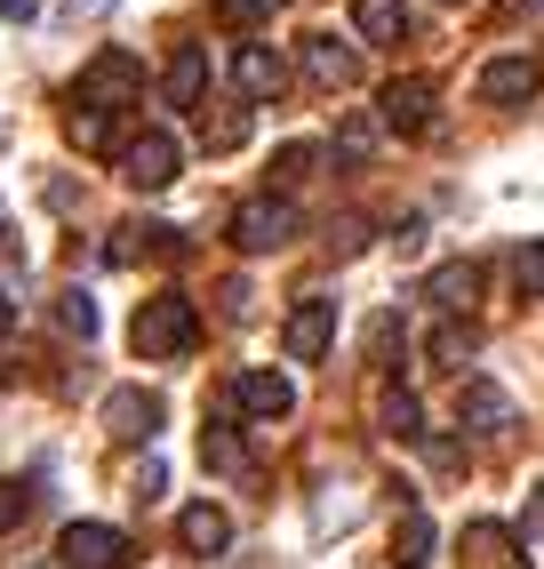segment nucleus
Segmentation results:
<instances>
[{"mask_svg":"<svg viewBox=\"0 0 544 569\" xmlns=\"http://www.w3.org/2000/svg\"><path fill=\"white\" fill-rule=\"evenodd\" d=\"M424 353H433L441 369H456V377H464V361H473V329H464V321H441L433 337H424Z\"/></svg>","mask_w":544,"mask_h":569,"instance_id":"25","label":"nucleus"},{"mask_svg":"<svg viewBox=\"0 0 544 569\" xmlns=\"http://www.w3.org/2000/svg\"><path fill=\"white\" fill-rule=\"evenodd\" d=\"M513 546H521L513 529L473 521V529H464V569H521V553H513Z\"/></svg>","mask_w":544,"mask_h":569,"instance_id":"17","label":"nucleus"},{"mask_svg":"<svg viewBox=\"0 0 544 569\" xmlns=\"http://www.w3.org/2000/svg\"><path fill=\"white\" fill-rule=\"evenodd\" d=\"M304 81L313 89H353L361 81V57L336 41V32H313V41H304Z\"/></svg>","mask_w":544,"mask_h":569,"instance_id":"14","label":"nucleus"},{"mask_svg":"<svg viewBox=\"0 0 544 569\" xmlns=\"http://www.w3.org/2000/svg\"><path fill=\"white\" fill-rule=\"evenodd\" d=\"M521 538H544V481L528 489V506H521Z\"/></svg>","mask_w":544,"mask_h":569,"instance_id":"34","label":"nucleus"},{"mask_svg":"<svg viewBox=\"0 0 544 569\" xmlns=\"http://www.w3.org/2000/svg\"><path fill=\"white\" fill-rule=\"evenodd\" d=\"M137 97H144V64H137L129 49H97V57L81 64V81H72V104L121 112V104H137Z\"/></svg>","mask_w":544,"mask_h":569,"instance_id":"3","label":"nucleus"},{"mask_svg":"<svg viewBox=\"0 0 544 569\" xmlns=\"http://www.w3.org/2000/svg\"><path fill=\"white\" fill-rule=\"evenodd\" d=\"M232 81H241V97H249V104H272V97L289 89V64L272 57L264 41H241V49H232Z\"/></svg>","mask_w":544,"mask_h":569,"instance_id":"12","label":"nucleus"},{"mask_svg":"<svg viewBox=\"0 0 544 569\" xmlns=\"http://www.w3.org/2000/svg\"><path fill=\"white\" fill-rule=\"evenodd\" d=\"M329 249H336V257H361V249H369V224H361V217H336V224H329Z\"/></svg>","mask_w":544,"mask_h":569,"instance_id":"30","label":"nucleus"},{"mask_svg":"<svg viewBox=\"0 0 544 569\" xmlns=\"http://www.w3.org/2000/svg\"><path fill=\"white\" fill-rule=\"evenodd\" d=\"M296 233H304V217H296V201H289V193H256V201L232 209V249H249V257L289 249Z\"/></svg>","mask_w":544,"mask_h":569,"instance_id":"2","label":"nucleus"},{"mask_svg":"<svg viewBox=\"0 0 544 569\" xmlns=\"http://www.w3.org/2000/svg\"><path fill=\"white\" fill-rule=\"evenodd\" d=\"M424 297H433V306L456 321L464 306H473V297H481V264H441V273L433 281H424Z\"/></svg>","mask_w":544,"mask_h":569,"instance_id":"19","label":"nucleus"},{"mask_svg":"<svg viewBox=\"0 0 544 569\" xmlns=\"http://www.w3.org/2000/svg\"><path fill=\"white\" fill-rule=\"evenodd\" d=\"M216 17H224L232 32H256V24L272 17V0H216Z\"/></svg>","mask_w":544,"mask_h":569,"instance_id":"28","label":"nucleus"},{"mask_svg":"<svg viewBox=\"0 0 544 569\" xmlns=\"http://www.w3.org/2000/svg\"><path fill=\"white\" fill-rule=\"evenodd\" d=\"M456 426L464 433H504V426H513V393L488 386V377H464V386H456Z\"/></svg>","mask_w":544,"mask_h":569,"instance_id":"11","label":"nucleus"},{"mask_svg":"<svg viewBox=\"0 0 544 569\" xmlns=\"http://www.w3.org/2000/svg\"><path fill=\"white\" fill-rule=\"evenodd\" d=\"M177 538H184V553H224L232 546V521L216 506H184L177 513Z\"/></svg>","mask_w":544,"mask_h":569,"instance_id":"18","label":"nucleus"},{"mask_svg":"<svg viewBox=\"0 0 544 569\" xmlns=\"http://www.w3.org/2000/svg\"><path fill=\"white\" fill-rule=\"evenodd\" d=\"M376 426L393 433V441H416V433H424V401H416L409 386H384V401H376Z\"/></svg>","mask_w":544,"mask_h":569,"instance_id":"20","label":"nucleus"},{"mask_svg":"<svg viewBox=\"0 0 544 569\" xmlns=\"http://www.w3.org/2000/svg\"><path fill=\"white\" fill-rule=\"evenodd\" d=\"M201 466H209V473H224V481H241V473H249L241 433H232V426H201Z\"/></svg>","mask_w":544,"mask_h":569,"instance_id":"21","label":"nucleus"},{"mask_svg":"<svg viewBox=\"0 0 544 569\" xmlns=\"http://www.w3.org/2000/svg\"><path fill=\"white\" fill-rule=\"evenodd\" d=\"M249 137V104H224V112H201V144L209 153H232Z\"/></svg>","mask_w":544,"mask_h":569,"instance_id":"24","label":"nucleus"},{"mask_svg":"<svg viewBox=\"0 0 544 569\" xmlns=\"http://www.w3.org/2000/svg\"><path fill=\"white\" fill-rule=\"evenodd\" d=\"M64 9H72V17H104V9H112V0H64Z\"/></svg>","mask_w":544,"mask_h":569,"instance_id":"38","label":"nucleus"},{"mask_svg":"<svg viewBox=\"0 0 544 569\" xmlns=\"http://www.w3.org/2000/svg\"><path fill=\"white\" fill-rule=\"evenodd\" d=\"M0 257H17V233H9V217H0Z\"/></svg>","mask_w":544,"mask_h":569,"instance_id":"39","label":"nucleus"},{"mask_svg":"<svg viewBox=\"0 0 544 569\" xmlns=\"http://www.w3.org/2000/svg\"><path fill=\"white\" fill-rule=\"evenodd\" d=\"M161 97H169L177 112H201V97H209V49H201V41H177V57H169V72H161Z\"/></svg>","mask_w":544,"mask_h":569,"instance_id":"13","label":"nucleus"},{"mask_svg":"<svg viewBox=\"0 0 544 569\" xmlns=\"http://www.w3.org/2000/svg\"><path fill=\"white\" fill-rule=\"evenodd\" d=\"M513 281H521V297H544V241H528L513 257Z\"/></svg>","mask_w":544,"mask_h":569,"instance_id":"29","label":"nucleus"},{"mask_svg":"<svg viewBox=\"0 0 544 569\" xmlns=\"http://www.w3.org/2000/svg\"><path fill=\"white\" fill-rule=\"evenodd\" d=\"M137 257H184V233L177 224H121L104 241V264H137Z\"/></svg>","mask_w":544,"mask_h":569,"instance_id":"15","label":"nucleus"},{"mask_svg":"<svg viewBox=\"0 0 544 569\" xmlns=\"http://www.w3.org/2000/svg\"><path fill=\"white\" fill-rule=\"evenodd\" d=\"M376 137H384L376 112H344V129H336V161H344V169H361V161L376 153Z\"/></svg>","mask_w":544,"mask_h":569,"instance_id":"22","label":"nucleus"},{"mask_svg":"<svg viewBox=\"0 0 544 569\" xmlns=\"http://www.w3.org/2000/svg\"><path fill=\"white\" fill-rule=\"evenodd\" d=\"M409 0H353V32L361 41H376V49H393V41H409Z\"/></svg>","mask_w":544,"mask_h":569,"instance_id":"16","label":"nucleus"},{"mask_svg":"<svg viewBox=\"0 0 544 569\" xmlns=\"http://www.w3.org/2000/svg\"><path fill=\"white\" fill-rule=\"evenodd\" d=\"M57 553H64V569H129V538L112 521H72L64 538H57Z\"/></svg>","mask_w":544,"mask_h":569,"instance_id":"6","label":"nucleus"},{"mask_svg":"<svg viewBox=\"0 0 544 569\" xmlns=\"http://www.w3.org/2000/svg\"><path fill=\"white\" fill-rule=\"evenodd\" d=\"M376 121L393 129V137H424V129H433V81H424V72H401V81H384Z\"/></svg>","mask_w":544,"mask_h":569,"instance_id":"7","label":"nucleus"},{"mask_svg":"<svg viewBox=\"0 0 544 569\" xmlns=\"http://www.w3.org/2000/svg\"><path fill=\"white\" fill-rule=\"evenodd\" d=\"M0 17L9 24H41V0H0Z\"/></svg>","mask_w":544,"mask_h":569,"instance_id":"35","label":"nucleus"},{"mask_svg":"<svg viewBox=\"0 0 544 569\" xmlns=\"http://www.w3.org/2000/svg\"><path fill=\"white\" fill-rule=\"evenodd\" d=\"M129 346H137V361H184L192 346H201V313H192V297L184 289L144 297L137 321H129Z\"/></svg>","mask_w":544,"mask_h":569,"instance_id":"1","label":"nucleus"},{"mask_svg":"<svg viewBox=\"0 0 544 569\" xmlns=\"http://www.w3.org/2000/svg\"><path fill=\"white\" fill-rule=\"evenodd\" d=\"M232 409H241L249 426H281V417L296 409V386L281 369H249V377H232Z\"/></svg>","mask_w":544,"mask_h":569,"instance_id":"9","label":"nucleus"},{"mask_svg":"<svg viewBox=\"0 0 544 569\" xmlns=\"http://www.w3.org/2000/svg\"><path fill=\"white\" fill-rule=\"evenodd\" d=\"M24 506H32V498H24V481H0V538H9V529L24 521Z\"/></svg>","mask_w":544,"mask_h":569,"instance_id":"32","label":"nucleus"},{"mask_svg":"<svg viewBox=\"0 0 544 569\" xmlns=\"http://www.w3.org/2000/svg\"><path fill=\"white\" fill-rule=\"evenodd\" d=\"M57 321H64V329H72V337H81V346H89V337H97V297H89V289H64Z\"/></svg>","mask_w":544,"mask_h":569,"instance_id":"27","label":"nucleus"},{"mask_svg":"<svg viewBox=\"0 0 544 569\" xmlns=\"http://www.w3.org/2000/svg\"><path fill=\"white\" fill-rule=\"evenodd\" d=\"M304 169H313V144H289V153H281V161H272V177H281V184H296Z\"/></svg>","mask_w":544,"mask_h":569,"instance_id":"33","label":"nucleus"},{"mask_svg":"<svg viewBox=\"0 0 544 569\" xmlns=\"http://www.w3.org/2000/svg\"><path fill=\"white\" fill-rule=\"evenodd\" d=\"M17 329V289H0V337Z\"/></svg>","mask_w":544,"mask_h":569,"instance_id":"36","label":"nucleus"},{"mask_svg":"<svg viewBox=\"0 0 544 569\" xmlns=\"http://www.w3.org/2000/svg\"><path fill=\"white\" fill-rule=\"evenodd\" d=\"M161 417H169V401L152 393V386L104 393V433H112V441H152V433H161Z\"/></svg>","mask_w":544,"mask_h":569,"instance_id":"8","label":"nucleus"},{"mask_svg":"<svg viewBox=\"0 0 544 569\" xmlns=\"http://www.w3.org/2000/svg\"><path fill=\"white\" fill-rule=\"evenodd\" d=\"M336 346V297H321V289H304L296 306H289V329H281V353L289 361H321Z\"/></svg>","mask_w":544,"mask_h":569,"instance_id":"4","label":"nucleus"},{"mask_svg":"<svg viewBox=\"0 0 544 569\" xmlns=\"http://www.w3.org/2000/svg\"><path fill=\"white\" fill-rule=\"evenodd\" d=\"M528 9H544V0H496V17H528Z\"/></svg>","mask_w":544,"mask_h":569,"instance_id":"37","label":"nucleus"},{"mask_svg":"<svg viewBox=\"0 0 544 569\" xmlns=\"http://www.w3.org/2000/svg\"><path fill=\"white\" fill-rule=\"evenodd\" d=\"M64 137L81 144V153H112V112L104 104H72L64 112Z\"/></svg>","mask_w":544,"mask_h":569,"instance_id":"23","label":"nucleus"},{"mask_svg":"<svg viewBox=\"0 0 544 569\" xmlns=\"http://www.w3.org/2000/svg\"><path fill=\"white\" fill-rule=\"evenodd\" d=\"M536 89H544L536 57H496V64H481V104H496V112L536 104Z\"/></svg>","mask_w":544,"mask_h":569,"instance_id":"10","label":"nucleus"},{"mask_svg":"<svg viewBox=\"0 0 544 569\" xmlns=\"http://www.w3.org/2000/svg\"><path fill=\"white\" fill-rule=\"evenodd\" d=\"M393 553H401V569H416L424 553H433V521H424V506H409V513H401V529H393Z\"/></svg>","mask_w":544,"mask_h":569,"instance_id":"26","label":"nucleus"},{"mask_svg":"<svg viewBox=\"0 0 544 569\" xmlns=\"http://www.w3.org/2000/svg\"><path fill=\"white\" fill-rule=\"evenodd\" d=\"M161 489H169L161 458H144V466H137V481H129V498H137V506H152V498H161Z\"/></svg>","mask_w":544,"mask_h":569,"instance_id":"31","label":"nucleus"},{"mask_svg":"<svg viewBox=\"0 0 544 569\" xmlns=\"http://www.w3.org/2000/svg\"><path fill=\"white\" fill-rule=\"evenodd\" d=\"M177 137L169 129H137L129 144H121V177L137 184V193H169V184H177Z\"/></svg>","mask_w":544,"mask_h":569,"instance_id":"5","label":"nucleus"}]
</instances>
